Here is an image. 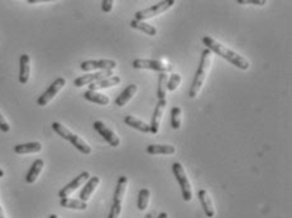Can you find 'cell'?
I'll use <instances>...</instances> for the list:
<instances>
[{
  "label": "cell",
  "mask_w": 292,
  "mask_h": 218,
  "mask_svg": "<svg viewBox=\"0 0 292 218\" xmlns=\"http://www.w3.org/2000/svg\"><path fill=\"white\" fill-rule=\"evenodd\" d=\"M202 43L206 46V50H209L211 53L220 56V57L227 60L228 62H230L233 66L239 68V70L247 71L248 68H249L250 63L247 58H244L243 56H240L239 53L234 52V51L229 50L228 47L223 46L222 43L215 40L214 38L209 37V35H205V37L202 38Z\"/></svg>",
  "instance_id": "6da1fadb"
},
{
  "label": "cell",
  "mask_w": 292,
  "mask_h": 218,
  "mask_svg": "<svg viewBox=\"0 0 292 218\" xmlns=\"http://www.w3.org/2000/svg\"><path fill=\"white\" fill-rule=\"evenodd\" d=\"M211 63H212V53L210 52L209 50H205L204 52H202L199 68H197L196 74H195L194 77L193 86H191L190 92H189V96H190L191 99H196V97L199 96L200 91H201L202 86H204L205 81H206V77L207 73H209Z\"/></svg>",
  "instance_id": "7a4b0ae2"
},
{
  "label": "cell",
  "mask_w": 292,
  "mask_h": 218,
  "mask_svg": "<svg viewBox=\"0 0 292 218\" xmlns=\"http://www.w3.org/2000/svg\"><path fill=\"white\" fill-rule=\"evenodd\" d=\"M52 129L55 130L56 134L60 135L62 139L68 140L71 144L75 146V148L78 149L79 151H81L83 154H86V155H89V154H91V151H93L91 146L89 145L88 143L85 142V140L81 139L79 135L74 134L71 130H68L67 127L63 126V125L60 124V122H52Z\"/></svg>",
  "instance_id": "3957f363"
},
{
  "label": "cell",
  "mask_w": 292,
  "mask_h": 218,
  "mask_svg": "<svg viewBox=\"0 0 292 218\" xmlns=\"http://www.w3.org/2000/svg\"><path fill=\"white\" fill-rule=\"evenodd\" d=\"M128 178L127 177H120L118 179L117 188L114 192V198H113V204L112 209L109 212V216L107 218H119L120 213H122V206H123V199H124L125 192H127L128 187Z\"/></svg>",
  "instance_id": "277c9868"
},
{
  "label": "cell",
  "mask_w": 292,
  "mask_h": 218,
  "mask_svg": "<svg viewBox=\"0 0 292 218\" xmlns=\"http://www.w3.org/2000/svg\"><path fill=\"white\" fill-rule=\"evenodd\" d=\"M172 171L173 176H175L176 181L180 184L181 191H182V198L185 202H190L193 199V188H191V183L188 178V174H186L185 168L181 163L176 161L172 165Z\"/></svg>",
  "instance_id": "5b68a950"
},
{
  "label": "cell",
  "mask_w": 292,
  "mask_h": 218,
  "mask_svg": "<svg viewBox=\"0 0 292 218\" xmlns=\"http://www.w3.org/2000/svg\"><path fill=\"white\" fill-rule=\"evenodd\" d=\"M175 4V0H165V2L157 3V4L152 5L151 8H147V9L139 10V12L135 13V20L144 22V20L150 19V18H155L156 15H160L162 14V13L167 12V10L171 9Z\"/></svg>",
  "instance_id": "8992f818"
},
{
  "label": "cell",
  "mask_w": 292,
  "mask_h": 218,
  "mask_svg": "<svg viewBox=\"0 0 292 218\" xmlns=\"http://www.w3.org/2000/svg\"><path fill=\"white\" fill-rule=\"evenodd\" d=\"M65 86H66V79L63 78V77H58V78H56L55 81L52 82V84H51V86L48 87V89L46 90V91L43 92L40 97H38V100H37L38 106H42V107L47 106V105L50 104L53 99H55L56 95H57Z\"/></svg>",
  "instance_id": "52a82bcc"
},
{
  "label": "cell",
  "mask_w": 292,
  "mask_h": 218,
  "mask_svg": "<svg viewBox=\"0 0 292 218\" xmlns=\"http://www.w3.org/2000/svg\"><path fill=\"white\" fill-rule=\"evenodd\" d=\"M133 67L135 70H152V71H157V72L161 73H167L168 71L172 70L171 66H168L167 63L162 62V61H157V60H134L133 61Z\"/></svg>",
  "instance_id": "ba28073f"
},
{
  "label": "cell",
  "mask_w": 292,
  "mask_h": 218,
  "mask_svg": "<svg viewBox=\"0 0 292 218\" xmlns=\"http://www.w3.org/2000/svg\"><path fill=\"white\" fill-rule=\"evenodd\" d=\"M89 179H90V173H89V171H83L80 176L76 177L72 182L66 184V186L63 187L60 192H58V197H60L61 199L68 198L70 194H72L76 189H79L81 186H83V184H85Z\"/></svg>",
  "instance_id": "9c48e42d"
},
{
  "label": "cell",
  "mask_w": 292,
  "mask_h": 218,
  "mask_svg": "<svg viewBox=\"0 0 292 218\" xmlns=\"http://www.w3.org/2000/svg\"><path fill=\"white\" fill-rule=\"evenodd\" d=\"M94 129L96 130V133H99L100 137H102V139L106 140V143L113 148H118L120 145V138L113 132L112 129L106 126L102 121H95L94 122Z\"/></svg>",
  "instance_id": "30bf717a"
},
{
  "label": "cell",
  "mask_w": 292,
  "mask_h": 218,
  "mask_svg": "<svg viewBox=\"0 0 292 218\" xmlns=\"http://www.w3.org/2000/svg\"><path fill=\"white\" fill-rule=\"evenodd\" d=\"M113 76H114V72H113V71H100V72L89 73L85 74V76L78 77V78L74 81V84H75L76 87H83L86 86V84L96 83V82L101 81V79L109 78V77Z\"/></svg>",
  "instance_id": "8fae6325"
},
{
  "label": "cell",
  "mask_w": 292,
  "mask_h": 218,
  "mask_svg": "<svg viewBox=\"0 0 292 218\" xmlns=\"http://www.w3.org/2000/svg\"><path fill=\"white\" fill-rule=\"evenodd\" d=\"M117 62L113 60H100V61H85L80 65V68L85 72L89 71H113L117 67Z\"/></svg>",
  "instance_id": "7c38bea8"
},
{
  "label": "cell",
  "mask_w": 292,
  "mask_h": 218,
  "mask_svg": "<svg viewBox=\"0 0 292 218\" xmlns=\"http://www.w3.org/2000/svg\"><path fill=\"white\" fill-rule=\"evenodd\" d=\"M167 107V100H160L157 102V106H156L155 112H153L152 116V122L150 124L151 126V133L152 134H158L160 132V125L161 121H162V116L165 114V110Z\"/></svg>",
  "instance_id": "4fadbf2b"
},
{
  "label": "cell",
  "mask_w": 292,
  "mask_h": 218,
  "mask_svg": "<svg viewBox=\"0 0 292 218\" xmlns=\"http://www.w3.org/2000/svg\"><path fill=\"white\" fill-rule=\"evenodd\" d=\"M199 201L201 203L202 209H204L205 216L207 218H212L215 217V208H214V202H212L211 197H210L209 192L206 189H201L199 192Z\"/></svg>",
  "instance_id": "5bb4252c"
},
{
  "label": "cell",
  "mask_w": 292,
  "mask_h": 218,
  "mask_svg": "<svg viewBox=\"0 0 292 218\" xmlns=\"http://www.w3.org/2000/svg\"><path fill=\"white\" fill-rule=\"evenodd\" d=\"M30 76V57L28 55H22L19 58V82L25 84L29 81Z\"/></svg>",
  "instance_id": "9a60e30c"
},
{
  "label": "cell",
  "mask_w": 292,
  "mask_h": 218,
  "mask_svg": "<svg viewBox=\"0 0 292 218\" xmlns=\"http://www.w3.org/2000/svg\"><path fill=\"white\" fill-rule=\"evenodd\" d=\"M99 184H100L99 177H90V179L86 182L85 187H84L83 191H81L80 201L86 202V203H88V201L91 198V196H93L94 192L96 191V188L99 187Z\"/></svg>",
  "instance_id": "2e32d148"
},
{
  "label": "cell",
  "mask_w": 292,
  "mask_h": 218,
  "mask_svg": "<svg viewBox=\"0 0 292 218\" xmlns=\"http://www.w3.org/2000/svg\"><path fill=\"white\" fill-rule=\"evenodd\" d=\"M137 91H138L137 84L132 83V84H129V86H127V89H125L124 91H123L122 94L117 97V99H115V105H117L118 107L125 106V105H127L128 102L133 99V96L137 94Z\"/></svg>",
  "instance_id": "e0dca14e"
},
{
  "label": "cell",
  "mask_w": 292,
  "mask_h": 218,
  "mask_svg": "<svg viewBox=\"0 0 292 218\" xmlns=\"http://www.w3.org/2000/svg\"><path fill=\"white\" fill-rule=\"evenodd\" d=\"M124 122L128 125V126L132 127V129L138 130V132H140V133H144V134H148V133H151L150 124H147V122L137 119V117L132 116V115H128V116H125Z\"/></svg>",
  "instance_id": "ac0fdd59"
},
{
  "label": "cell",
  "mask_w": 292,
  "mask_h": 218,
  "mask_svg": "<svg viewBox=\"0 0 292 218\" xmlns=\"http://www.w3.org/2000/svg\"><path fill=\"white\" fill-rule=\"evenodd\" d=\"M147 153L151 155H172L176 153V148L173 145L152 144L147 146Z\"/></svg>",
  "instance_id": "d6986e66"
},
{
  "label": "cell",
  "mask_w": 292,
  "mask_h": 218,
  "mask_svg": "<svg viewBox=\"0 0 292 218\" xmlns=\"http://www.w3.org/2000/svg\"><path fill=\"white\" fill-rule=\"evenodd\" d=\"M43 166H45V161H43L42 159H35L34 163H33L32 166H30L29 171H28L27 177H25V182H27L28 184L34 183V182L38 179V177H40Z\"/></svg>",
  "instance_id": "ffe728a7"
},
{
  "label": "cell",
  "mask_w": 292,
  "mask_h": 218,
  "mask_svg": "<svg viewBox=\"0 0 292 218\" xmlns=\"http://www.w3.org/2000/svg\"><path fill=\"white\" fill-rule=\"evenodd\" d=\"M120 82H122V78H120L119 76H113L109 77V78L101 79V81L96 82V83L89 84V90H90V91H97V90L109 89V87L118 86Z\"/></svg>",
  "instance_id": "44dd1931"
},
{
  "label": "cell",
  "mask_w": 292,
  "mask_h": 218,
  "mask_svg": "<svg viewBox=\"0 0 292 218\" xmlns=\"http://www.w3.org/2000/svg\"><path fill=\"white\" fill-rule=\"evenodd\" d=\"M42 150V144L38 142L25 143V144H18L14 146V153L17 154H34Z\"/></svg>",
  "instance_id": "7402d4cb"
},
{
  "label": "cell",
  "mask_w": 292,
  "mask_h": 218,
  "mask_svg": "<svg viewBox=\"0 0 292 218\" xmlns=\"http://www.w3.org/2000/svg\"><path fill=\"white\" fill-rule=\"evenodd\" d=\"M84 99L90 102H94V104L101 105V106H107L110 104L109 97L102 94H99L97 91H90V90L84 92Z\"/></svg>",
  "instance_id": "603a6c76"
},
{
  "label": "cell",
  "mask_w": 292,
  "mask_h": 218,
  "mask_svg": "<svg viewBox=\"0 0 292 218\" xmlns=\"http://www.w3.org/2000/svg\"><path fill=\"white\" fill-rule=\"evenodd\" d=\"M130 27L134 28V29L140 30V32L145 33V34L150 35V37H155V35L157 34V29H156L153 25L148 24L147 22H140V20L134 19L130 22Z\"/></svg>",
  "instance_id": "cb8c5ba5"
},
{
  "label": "cell",
  "mask_w": 292,
  "mask_h": 218,
  "mask_svg": "<svg viewBox=\"0 0 292 218\" xmlns=\"http://www.w3.org/2000/svg\"><path fill=\"white\" fill-rule=\"evenodd\" d=\"M61 207L68 209H79V211H85L88 208V203L86 202L80 201V199H72V198H63L60 202Z\"/></svg>",
  "instance_id": "d4e9b609"
},
{
  "label": "cell",
  "mask_w": 292,
  "mask_h": 218,
  "mask_svg": "<svg viewBox=\"0 0 292 218\" xmlns=\"http://www.w3.org/2000/svg\"><path fill=\"white\" fill-rule=\"evenodd\" d=\"M151 199V192L148 188L140 189L139 193H138V199H137V207L139 211H145L148 208V204H150Z\"/></svg>",
  "instance_id": "484cf974"
},
{
  "label": "cell",
  "mask_w": 292,
  "mask_h": 218,
  "mask_svg": "<svg viewBox=\"0 0 292 218\" xmlns=\"http://www.w3.org/2000/svg\"><path fill=\"white\" fill-rule=\"evenodd\" d=\"M167 81H168L167 73H160L157 86L158 100H166V95H167Z\"/></svg>",
  "instance_id": "4316f807"
},
{
  "label": "cell",
  "mask_w": 292,
  "mask_h": 218,
  "mask_svg": "<svg viewBox=\"0 0 292 218\" xmlns=\"http://www.w3.org/2000/svg\"><path fill=\"white\" fill-rule=\"evenodd\" d=\"M182 124V109L178 106H175L171 110V125L175 130H178Z\"/></svg>",
  "instance_id": "83f0119b"
},
{
  "label": "cell",
  "mask_w": 292,
  "mask_h": 218,
  "mask_svg": "<svg viewBox=\"0 0 292 218\" xmlns=\"http://www.w3.org/2000/svg\"><path fill=\"white\" fill-rule=\"evenodd\" d=\"M181 81H182V77L178 73H172L170 77H168L167 81V90L168 91H175V90L178 89V86L181 84Z\"/></svg>",
  "instance_id": "f1b7e54d"
},
{
  "label": "cell",
  "mask_w": 292,
  "mask_h": 218,
  "mask_svg": "<svg viewBox=\"0 0 292 218\" xmlns=\"http://www.w3.org/2000/svg\"><path fill=\"white\" fill-rule=\"evenodd\" d=\"M238 4H242V5H247V4H253V5H260V7H262V5L266 4L265 0H237Z\"/></svg>",
  "instance_id": "f546056e"
},
{
  "label": "cell",
  "mask_w": 292,
  "mask_h": 218,
  "mask_svg": "<svg viewBox=\"0 0 292 218\" xmlns=\"http://www.w3.org/2000/svg\"><path fill=\"white\" fill-rule=\"evenodd\" d=\"M113 7H114V2H113V0H104V2L101 3V9L104 13L112 12Z\"/></svg>",
  "instance_id": "4dcf8cb0"
},
{
  "label": "cell",
  "mask_w": 292,
  "mask_h": 218,
  "mask_svg": "<svg viewBox=\"0 0 292 218\" xmlns=\"http://www.w3.org/2000/svg\"><path fill=\"white\" fill-rule=\"evenodd\" d=\"M0 130L3 133H9L10 132V125L8 124V121L5 120V117L3 116L2 112H0Z\"/></svg>",
  "instance_id": "1f68e13d"
},
{
  "label": "cell",
  "mask_w": 292,
  "mask_h": 218,
  "mask_svg": "<svg viewBox=\"0 0 292 218\" xmlns=\"http://www.w3.org/2000/svg\"><path fill=\"white\" fill-rule=\"evenodd\" d=\"M157 218H168V214L166 213V212H162V213L158 214Z\"/></svg>",
  "instance_id": "d6a6232c"
},
{
  "label": "cell",
  "mask_w": 292,
  "mask_h": 218,
  "mask_svg": "<svg viewBox=\"0 0 292 218\" xmlns=\"http://www.w3.org/2000/svg\"><path fill=\"white\" fill-rule=\"evenodd\" d=\"M0 218H5V214H4V212H3L2 206H0Z\"/></svg>",
  "instance_id": "836d02e7"
},
{
  "label": "cell",
  "mask_w": 292,
  "mask_h": 218,
  "mask_svg": "<svg viewBox=\"0 0 292 218\" xmlns=\"http://www.w3.org/2000/svg\"><path fill=\"white\" fill-rule=\"evenodd\" d=\"M4 177V170H3L2 168H0V178H3Z\"/></svg>",
  "instance_id": "e575fe53"
},
{
  "label": "cell",
  "mask_w": 292,
  "mask_h": 218,
  "mask_svg": "<svg viewBox=\"0 0 292 218\" xmlns=\"http://www.w3.org/2000/svg\"><path fill=\"white\" fill-rule=\"evenodd\" d=\"M48 218H58V217H57V214H51V216Z\"/></svg>",
  "instance_id": "d590c367"
}]
</instances>
